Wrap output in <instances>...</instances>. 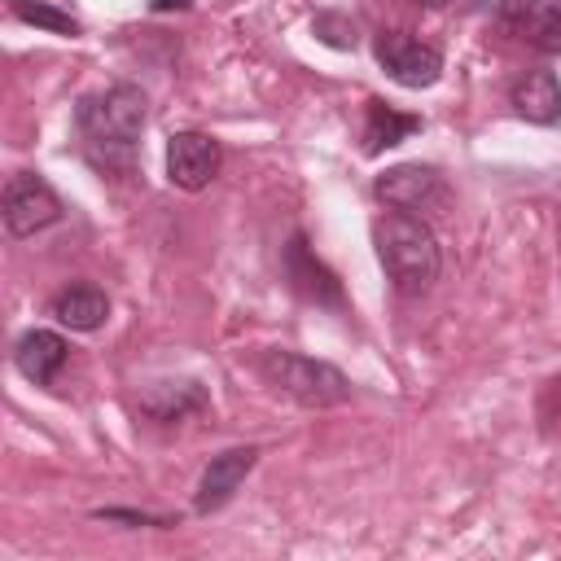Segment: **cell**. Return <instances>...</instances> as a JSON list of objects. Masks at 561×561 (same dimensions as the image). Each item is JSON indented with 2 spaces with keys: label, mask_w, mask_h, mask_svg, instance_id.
<instances>
[{
  "label": "cell",
  "mask_w": 561,
  "mask_h": 561,
  "mask_svg": "<svg viewBox=\"0 0 561 561\" xmlns=\"http://www.w3.org/2000/svg\"><path fill=\"white\" fill-rule=\"evenodd\" d=\"M145 92L136 83H110L96 88L88 96H79L75 105V127L83 140V153L96 171H118L127 175L136 167V149H140V131H145Z\"/></svg>",
  "instance_id": "1"
},
{
  "label": "cell",
  "mask_w": 561,
  "mask_h": 561,
  "mask_svg": "<svg viewBox=\"0 0 561 561\" xmlns=\"http://www.w3.org/2000/svg\"><path fill=\"white\" fill-rule=\"evenodd\" d=\"M373 245H377V259H381V272L386 280L416 298L425 294L434 280H438V267H443V254H438V237L434 228L421 219V215H408V210H386L377 215L373 224Z\"/></svg>",
  "instance_id": "2"
},
{
  "label": "cell",
  "mask_w": 561,
  "mask_h": 561,
  "mask_svg": "<svg viewBox=\"0 0 561 561\" xmlns=\"http://www.w3.org/2000/svg\"><path fill=\"white\" fill-rule=\"evenodd\" d=\"M259 373L294 403L302 408H337L351 399V381L342 368L324 364V359H311V355H298V351H263L259 359Z\"/></svg>",
  "instance_id": "3"
},
{
  "label": "cell",
  "mask_w": 561,
  "mask_h": 561,
  "mask_svg": "<svg viewBox=\"0 0 561 561\" xmlns=\"http://www.w3.org/2000/svg\"><path fill=\"white\" fill-rule=\"evenodd\" d=\"M0 210H4V228L9 237H35L44 228H53L61 219V197L53 193V184L35 171H18L9 175L4 184V197H0Z\"/></svg>",
  "instance_id": "4"
},
{
  "label": "cell",
  "mask_w": 561,
  "mask_h": 561,
  "mask_svg": "<svg viewBox=\"0 0 561 561\" xmlns=\"http://www.w3.org/2000/svg\"><path fill=\"white\" fill-rule=\"evenodd\" d=\"M373 53L399 88H434L443 79V53L434 44H421V39L403 35V31H381Z\"/></svg>",
  "instance_id": "5"
},
{
  "label": "cell",
  "mask_w": 561,
  "mask_h": 561,
  "mask_svg": "<svg viewBox=\"0 0 561 561\" xmlns=\"http://www.w3.org/2000/svg\"><path fill=\"white\" fill-rule=\"evenodd\" d=\"M373 193L390 206V210H408V215H430V210H443L447 206V184L434 167H421V162H403V167H390L386 175H377Z\"/></svg>",
  "instance_id": "6"
},
{
  "label": "cell",
  "mask_w": 561,
  "mask_h": 561,
  "mask_svg": "<svg viewBox=\"0 0 561 561\" xmlns=\"http://www.w3.org/2000/svg\"><path fill=\"white\" fill-rule=\"evenodd\" d=\"M224 162V149L206 131H175L167 140V180L184 193H202Z\"/></svg>",
  "instance_id": "7"
},
{
  "label": "cell",
  "mask_w": 561,
  "mask_h": 561,
  "mask_svg": "<svg viewBox=\"0 0 561 561\" xmlns=\"http://www.w3.org/2000/svg\"><path fill=\"white\" fill-rule=\"evenodd\" d=\"M254 465H259V447H228V451L210 456V465L202 469L193 508H197V513H215V508H224Z\"/></svg>",
  "instance_id": "8"
},
{
  "label": "cell",
  "mask_w": 561,
  "mask_h": 561,
  "mask_svg": "<svg viewBox=\"0 0 561 561\" xmlns=\"http://www.w3.org/2000/svg\"><path fill=\"white\" fill-rule=\"evenodd\" d=\"M500 18L535 53H561V0H508Z\"/></svg>",
  "instance_id": "9"
},
{
  "label": "cell",
  "mask_w": 561,
  "mask_h": 561,
  "mask_svg": "<svg viewBox=\"0 0 561 561\" xmlns=\"http://www.w3.org/2000/svg\"><path fill=\"white\" fill-rule=\"evenodd\" d=\"M508 101L513 110L526 118V123H539V127H552L561 118V83L552 70H522L508 88Z\"/></svg>",
  "instance_id": "10"
},
{
  "label": "cell",
  "mask_w": 561,
  "mask_h": 561,
  "mask_svg": "<svg viewBox=\"0 0 561 561\" xmlns=\"http://www.w3.org/2000/svg\"><path fill=\"white\" fill-rule=\"evenodd\" d=\"M48 311H53L57 324H66V329H75V333H92V329L105 324V316H110V298H105L101 285H92V280H75V285H66V289L53 294V307H48Z\"/></svg>",
  "instance_id": "11"
},
{
  "label": "cell",
  "mask_w": 561,
  "mask_h": 561,
  "mask_svg": "<svg viewBox=\"0 0 561 561\" xmlns=\"http://www.w3.org/2000/svg\"><path fill=\"white\" fill-rule=\"evenodd\" d=\"M66 351H70V346H66L61 333H53V329H31V333H22L18 346H13V368H18L26 381L48 386V381L61 373Z\"/></svg>",
  "instance_id": "12"
},
{
  "label": "cell",
  "mask_w": 561,
  "mask_h": 561,
  "mask_svg": "<svg viewBox=\"0 0 561 561\" xmlns=\"http://www.w3.org/2000/svg\"><path fill=\"white\" fill-rule=\"evenodd\" d=\"M285 272H289V280H294V289L302 294V298H311V302H342V285H337V276L307 250V241H302V232H294V241H289V250H285Z\"/></svg>",
  "instance_id": "13"
},
{
  "label": "cell",
  "mask_w": 561,
  "mask_h": 561,
  "mask_svg": "<svg viewBox=\"0 0 561 561\" xmlns=\"http://www.w3.org/2000/svg\"><path fill=\"white\" fill-rule=\"evenodd\" d=\"M412 131H421V118L416 114H399L394 105H386V101H368V114H364V153L373 158V153H381V149H390V145H399V140H408Z\"/></svg>",
  "instance_id": "14"
},
{
  "label": "cell",
  "mask_w": 561,
  "mask_h": 561,
  "mask_svg": "<svg viewBox=\"0 0 561 561\" xmlns=\"http://www.w3.org/2000/svg\"><path fill=\"white\" fill-rule=\"evenodd\" d=\"M140 403H145V412H149L153 421H180L184 412H197V408L206 403V394H202L193 381H180V386H175V381H162V386H153Z\"/></svg>",
  "instance_id": "15"
},
{
  "label": "cell",
  "mask_w": 561,
  "mask_h": 561,
  "mask_svg": "<svg viewBox=\"0 0 561 561\" xmlns=\"http://www.w3.org/2000/svg\"><path fill=\"white\" fill-rule=\"evenodd\" d=\"M13 18L31 22V26H44V31H57V35H79V22L53 4H39V0H9Z\"/></svg>",
  "instance_id": "16"
},
{
  "label": "cell",
  "mask_w": 561,
  "mask_h": 561,
  "mask_svg": "<svg viewBox=\"0 0 561 561\" xmlns=\"http://www.w3.org/2000/svg\"><path fill=\"white\" fill-rule=\"evenodd\" d=\"M101 522H127V526H180V517H153V513H131V508H96Z\"/></svg>",
  "instance_id": "17"
},
{
  "label": "cell",
  "mask_w": 561,
  "mask_h": 561,
  "mask_svg": "<svg viewBox=\"0 0 561 561\" xmlns=\"http://www.w3.org/2000/svg\"><path fill=\"white\" fill-rule=\"evenodd\" d=\"M539 416H543V430H552V425L561 421V377H557V381H548V390H543V408H539Z\"/></svg>",
  "instance_id": "18"
},
{
  "label": "cell",
  "mask_w": 561,
  "mask_h": 561,
  "mask_svg": "<svg viewBox=\"0 0 561 561\" xmlns=\"http://www.w3.org/2000/svg\"><path fill=\"white\" fill-rule=\"evenodd\" d=\"M430 4H460V9H482V13H500L508 0H430Z\"/></svg>",
  "instance_id": "19"
},
{
  "label": "cell",
  "mask_w": 561,
  "mask_h": 561,
  "mask_svg": "<svg viewBox=\"0 0 561 561\" xmlns=\"http://www.w3.org/2000/svg\"><path fill=\"white\" fill-rule=\"evenodd\" d=\"M193 0H149V9L153 13H175V9H188Z\"/></svg>",
  "instance_id": "20"
}]
</instances>
